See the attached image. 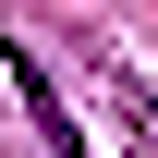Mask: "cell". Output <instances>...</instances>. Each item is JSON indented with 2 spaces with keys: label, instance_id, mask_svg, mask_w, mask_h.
Masks as SVG:
<instances>
[{
  "label": "cell",
  "instance_id": "6da1fadb",
  "mask_svg": "<svg viewBox=\"0 0 158 158\" xmlns=\"http://www.w3.org/2000/svg\"><path fill=\"white\" fill-rule=\"evenodd\" d=\"M12 85H24V122H37V158H85V134H73V110H61V85L37 73V49H12Z\"/></svg>",
  "mask_w": 158,
  "mask_h": 158
}]
</instances>
